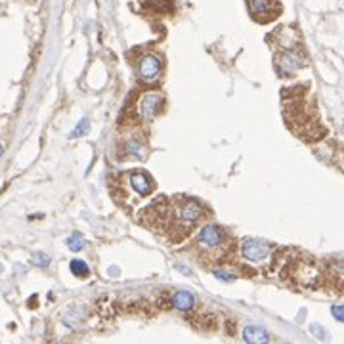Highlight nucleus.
Returning <instances> with one entry per match:
<instances>
[{"mask_svg":"<svg viewBox=\"0 0 344 344\" xmlns=\"http://www.w3.org/2000/svg\"><path fill=\"white\" fill-rule=\"evenodd\" d=\"M67 245H69V249L71 251H81V249H84V239L81 237V235H73V237L67 239Z\"/></svg>","mask_w":344,"mask_h":344,"instance_id":"14","label":"nucleus"},{"mask_svg":"<svg viewBox=\"0 0 344 344\" xmlns=\"http://www.w3.org/2000/svg\"><path fill=\"white\" fill-rule=\"evenodd\" d=\"M71 271H73L77 278H86V276L90 273L86 262H82V260H73V262H71Z\"/></svg>","mask_w":344,"mask_h":344,"instance_id":"13","label":"nucleus"},{"mask_svg":"<svg viewBox=\"0 0 344 344\" xmlns=\"http://www.w3.org/2000/svg\"><path fill=\"white\" fill-rule=\"evenodd\" d=\"M123 149H124V155L132 157V159H144L146 153H148V149H146V142H144V140H140L138 136H132L130 140H126Z\"/></svg>","mask_w":344,"mask_h":344,"instance_id":"10","label":"nucleus"},{"mask_svg":"<svg viewBox=\"0 0 344 344\" xmlns=\"http://www.w3.org/2000/svg\"><path fill=\"white\" fill-rule=\"evenodd\" d=\"M207 209L188 195L157 197L142 213V224L170 243H182L205 220Z\"/></svg>","mask_w":344,"mask_h":344,"instance_id":"1","label":"nucleus"},{"mask_svg":"<svg viewBox=\"0 0 344 344\" xmlns=\"http://www.w3.org/2000/svg\"><path fill=\"white\" fill-rule=\"evenodd\" d=\"M241 254L251 262H260L264 258H268L270 254V245L260 239H245L241 245Z\"/></svg>","mask_w":344,"mask_h":344,"instance_id":"9","label":"nucleus"},{"mask_svg":"<svg viewBox=\"0 0 344 344\" xmlns=\"http://www.w3.org/2000/svg\"><path fill=\"white\" fill-rule=\"evenodd\" d=\"M333 312H335L336 320H342V316H340V308H338V306H335V308H333Z\"/></svg>","mask_w":344,"mask_h":344,"instance_id":"17","label":"nucleus"},{"mask_svg":"<svg viewBox=\"0 0 344 344\" xmlns=\"http://www.w3.org/2000/svg\"><path fill=\"white\" fill-rule=\"evenodd\" d=\"M88 126H90V123H88V121H81V124L77 126V130H75L73 134H71V136H73V138H77V136H81V134H84V132L88 130Z\"/></svg>","mask_w":344,"mask_h":344,"instance_id":"15","label":"nucleus"},{"mask_svg":"<svg viewBox=\"0 0 344 344\" xmlns=\"http://www.w3.org/2000/svg\"><path fill=\"white\" fill-rule=\"evenodd\" d=\"M163 94L159 92H146L142 94L136 104H134V115H132V121L140 124H149L153 119L157 117L159 109L163 106Z\"/></svg>","mask_w":344,"mask_h":344,"instance_id":"6","label":"nucleus"},{"mask_svg":"<svg viewBox=\"0 0 344 344\" xmlns=\"http://www.w3.org/2000/svg\"><path fill=\"white\" fill-rule=\"evenodd\" d=\"M172 304L174 308L180 312H191V308L195 306V296L188 293V291H178L172 295Z\"/></svg>","mask_w":344,"mask_h":344,"instance_id":"11","label":"nucleus"},{"mask_svg":"<svg viewBox=\"0 0 344 344\" xmlns=\"http://www.w3.org/2000/svg\"><path fill=\"white\" fill-rule=\"evenodd\" d=\"M33 260L37 264H41V266H46V264H48V256H42V254H35Z\"/></svg>","mask_w":344,"mask_h":344,"instance_id":"16","label":"nucleus"},{"mask_svg":"<svg viewBox=\"0 0 344 344\" xmlns=\"http://www.w3.org/2000/svg\"><path fill=\"white\" fill-rule=\"evenodd\" d=\"M163 69V57L159 56L157 52H151V54H146V56L140 57L138 61V75L142 81H155L159 73Z\"/></svg>","mask_w":344,"mask_h":344,"instance_id":"8","label":"nucleus"},{"mask_svg":"<svg viewBox=\"0 0 344 344\" xmlns=\"http://www.w3.org/2000/svg\"><path fill=\"white\" fill-rule=\"evenodd\" d=\"M283 107H285V117L291 123L296 119V124L291 128L304 140H318L323 136V126L320 124L316 113L312 111V101L308 98H302V94L298 92V96L291 98L285 92V99H283Z\"/></svg>","mask_w":344,"mask_h":344,"instance_id":"3","label":"nucleus"},{"mask_svg":"<svg viewBox=\"0 0 344 344\" xmlns=\"http://www.w3.org/2000/svg\"><path fill=\"white\" fill-rule=\"evenodd\" d=\"M247 6L251 16L258 23H268L279 16V2L278 0H247Z\"/></svg>","mask_w":344,"mask_h":344,"instance_id":"7","label":"nucleus"},{"mask_svg":"<svg viewBox=\"0 0 344 344\" xmlns=\"http://www.w3.org/2000/svg\"><path fill=\"white\" fill-rule=\"evenodd\" d=\"M2 151H4V149H2V144H0V155H2Z\"/></svg>","mask_w":344,"mask_h":344,"instance_id":"18","label":"nucleus"},{"mask_svg":"<svg viewBox=\"0 0 344 344\" xmlns=\"http://www.w3.org/2000/svg\"><path fill=\"white\" fill-rule=\"evenodd\" d=\"M243 338H245L247 342H253V344H262V342H268L270 340V335L260 327H253V325H249V327L243 331Z\"/></svg>","mask_w":344,"mask_h":344,"instance_id":"12","label":"nucleus"},{"mask_svg":"<svg viewBox=\"0 0 344 344\" xmlns=\"http://www.w3.org/2000/svg\"><path fill=\"white\" fill-rule=\"evenodd\" d=\"M121 176H123L121 184H119L117 191H113V197H117V201H121L124 205H128V203L132 205L136 199L149 195L155 189V182L146 170H130Z\"/></svg>","mask_w":344,"mask_h":344,"instance_id":"4","label":"nucleus"},{"mask_svg":"<svg viewBox=\"0 0 344 344\" xmlns=\"http://www.w3.org/2000/svg\"><path fill=\"white\" fill-rule=\"evenodd\" d=\"M188 251L201 266L216 270L233 260L237 253V243L228 229L218 224H207L193 237Z\"/></svg>","mask_w":344,"mask_h":344,"instance_id":"2","label":"nucleus"},{"mask_svg":"<svg viewBox=\"0 0 344 344\" xmlns=\"http://www.w3.org/2000/svg\"><path fill=\"white\" fill-rule=\"evenodd\" d=\"M276 67H278V73L281 77H291L295 75L300 67L306 63V57L302 52H298V39L293 37V41H283L279 42V48L276 50V56H273Z\"/></svg>","mask_w":344,"mask_h":344,"instance_id":"5","label":"nucleus"}]
</instances>
